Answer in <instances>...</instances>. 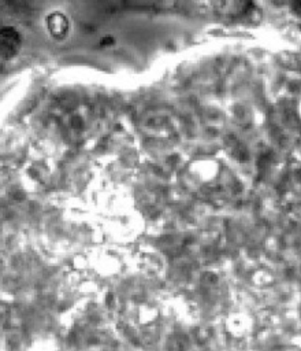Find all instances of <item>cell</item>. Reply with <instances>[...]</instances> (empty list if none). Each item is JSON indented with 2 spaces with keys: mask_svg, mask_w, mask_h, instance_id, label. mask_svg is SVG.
Masks as SVG:
<instances>
[{
  "mask_svg": "<svg viewBox=\"0 0 301 351\" xmlns=\"http://www.w3.org/2000/svg\"><path fill=\"white\" fill-rule=\"evenodd\" d=\"M21 47V38L16 30L11 27L0 29V55L4 58L14 56Z\"/></svg>",
  "mask_w": 301,
  "mask_h": 351,
  "instance_id": "1",
  "label": "cell"
},
{
  "mask_svg": "<svg viewBox=\"0 0 301 351\" xmlns=\"http://www.w3.org/2000/svg\"><path fill=\"white\" fill-rule=\"evenodd\" d=\"M49 29H51V33L53 36H59L60 32H66L67 30V22L64 19L63 15L60 14H55L51 16V23H49Z\"/></svg>",
  "mask_w": 301,
  "mask_h": 351,
  "instance_id": "2",
  "label": "cell"
}]
</instances>
